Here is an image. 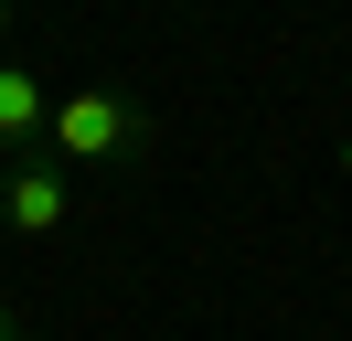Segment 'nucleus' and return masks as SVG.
Masks as SVG:
<instances>
[{
    "label": "nucleus",
    "instance_id": "nucleus-1",
    "mask_svg": "<svg viewBox=\"0 0 352 341\" xmlns=\"http://www.w3.org/2000/svg\"><path fill=\"white\" fill-rule=\"evenodd\" d=\"M150 149H160V128H150V107H139V96H118V85H65V96H54L43 160L96 170V160H150Z\"/></svg>",
    "mask_w": 352,
    "mask_h": 341
},
{
    "label": "nucleus",
    "instance_id": "nucleus-3",
    "mask_svg": "<svg viewBox=\"0 0 352 341\" xmlns=\"http://www.w3.org/2000/svg\"><path fill=\"white\" fill-rule=\"evenodd\" d=\"M43 128H54V85L32 75V64L0 54V149H11V160H32V139H43Z\"/></svg>",
    "mask_w": 352,
    "mask_h": 341
},
{
    "label": "nucleus",
    "instance_id": "nucleus-2",
    "mask_svg": "<svg viewBox=\"0 0 352 341\" xmlns=\"http://www.w3.org/2000/svg\"><path fill=\"white\" fill-rule=\"evenodd\" d=\"M0 224L22 234V245L65 234V224H75V182H65V160H43V149H32V160L0 170Z\"/></svg>",
    "mask_w": 352,
    "mask_h": 341
},
{
    "label": "nucleus",
    "instance_id": "nucleus-4",
    "mask_svg": "<svg viewBox=\"0 0 352 341\" xmlns=\"http://www.w3.org/2000/svg\"><path fill=\"white\" fill-rule=\"evenodd\" d=\"M0 341H32V331H22V309H11V298H0Z\"/></svg>",
    "mask_w": 352,
    "mask_h": 341
}]
</instances>
